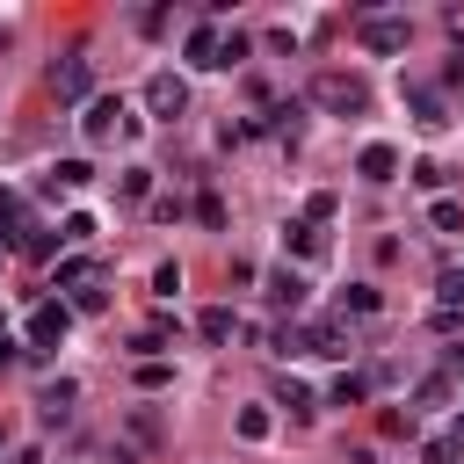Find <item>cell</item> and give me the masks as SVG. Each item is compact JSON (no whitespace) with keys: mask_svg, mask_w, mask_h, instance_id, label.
Returning a JSON list of instances; mask_svg holds the SVG:
<instances>
[{"mask_svg":"<svg viewBox=\"0 0 464 464\" xmlns=\"http://www.w3.org/2000/svg\"><path fill=\"white\" fill-rule=\"evenodd\" d=\"M428 218H435V232H457V225H464V203H450V196H442Z\"/></svg>","mask_w":464,"mask_h":464,"instance_id":"21","label":"cell"},{"mask_svg":"<svg viewBox=\"0 0 464 464\" xmlns=\"http://www.w3.org/2000/svg\"><path fill=\"white\" fill-rule=\"evenodd\" d=\"M355 174H362V181H392V174H399V152H392V145H362V152H355Z\"/></svg>","mask_w":464,"mask_h":464,"instance_id":"7","label":"cell"},{"mask_svg":"<svg viewBox=\"0 0 464 464\" xmlns=\"http://www.w3.org/2000/svg\"><path fill=\"white\" fill-rule=\"evenodd\" d=\"M362 399H370V377H355V370H348V377L334 384V406H362Z\"/></svg>","mask_w":464,"mask_h":464,"instance_id":"17","label":"cell"},{"mask_svg":"<svg viewBox=\"0 0 464 464\" xmlns=\"http://www.w3.org/2000/svg\"><path fill=\"white\" fill-rule=\"evenodd\" d=\"M72 399H80V392L58 377V384H44V399H36V406H44V420H65V413H72Z\"/></svg>","mask_w":464,"mask_h":464,"instance_id":"11","label":"cell"},{"mask_svg":"<svg viewBox=\"0 0 464 464\" xmlns=\"http://www.w3.org/2000/svg\"><path fill=\"white\" fill-rule=\"evenodd\" d=\"M65 326H72V312H65V304H36V312H29V348H58V341H65Z\"/></svg>","mask_w":464,"mask_h":464,"instance_id":"4","label":"cell"},{"mask_svg":"<svg viewBox=\"0 0 464 464\" xmlns=\"http://www.w3.org/2000/svg\"><path fill=\"white\" fill-rule=\"evenodd\" d=\"M196 334H203V341H232V312H225V304H210V312L196 319Z\"/></svg>","mask_w":464,"mask_h":464,"instance_id":"13","label":"cell"},{"mask_svg":"<svg viewBox=\"0 0 464 464\" xmlns=\"http://www.w3.org/2000/svg\"><path fill=\"white\" fill-rule=\"evenodd\" d=\"M326 218H334V196H326V188H319V196H304V225H326Z\"/></svg>","mask_w":464,"mask_h":464,"instance_id":"24","label":"cell"},{"mask_svg":"<svg viewBox=\"0 0 464 464\" xmlns=\"http://www.w3.org/2000/svg\"><path fill=\"white\" fill-rule=\"evenodd\" d=\"M276 399H283V406H290V413H297V420H312V392H304V384H297V377H290V384H283V392H276Z\"/></svg>","mask_w":464,"mask_h":464,"instance_id":"20","label":"cell"},{"mask_svg":"<svg viewBox=\"0 0 464 464\" xmlns=\"http://www.w3.org/2000/svg\"><path fill=\"white\" fill-rule=\"evenodd\" d=\"M312 334V355H348V334L341 326H304Z\"/></svg>","mask_w":464,"mask_h":464,"instance_id":"14","label":"cell"},{"mask_svg":"<svg viewBox=\"0 0 464 464\" xmlns=\"http://www.w3.org/2000/svg\"><path fill=\"white\" fill-rule=\"evenodd\" d=\"M442 362H450V370H457V377H464V341H457V348H450V355H442Z\"/></svg>","mask_w":464,"mask_h":464,"instance_id":"32","label":"cell"},{"mask_svg":"<svg viewBox=\"0 0 464 464\" xmlns=\"http://www.w3.org/2000/svg\"><path fill=\"white\" fill-rule=\"evenodd\" d=\"M341 304H348L355 319H370V312H377V290H370V283H348V290H341Z\"/></svg>","mask_w":464,"mask_h":464,"instance_id":"16","label":"cell"},{"mask_svg":"<svg viewBox=\"0 0 464 464\" xmlns=\"http://www.w3.org/2000/svg\"><path fill=\"white\" fill-rule=\"evenodd\" d=\"M87 174H94V167H87V160H58V167H51V188H80V181H87Z\"/></svg>","mask_w":464,"mask_h":464,"instance_id":"15","label":"cell"},{"mask_svg":"<svg viewBox=\"0 0 464 464\" xmlns=\"http://www.w3.org/2000/svg\"><path fill=\"white\" fill-rule=\"evenodd\" d=\"M406 109H413V116H420V123H442V102H435V94H428V87H413V94H406Z\"/></svg>","mask_w":464,"mask_h":464,"instance_id":"18","label":"cell"},{"mask_svg":"<svg viewBox=\"0 0 464 464\" xmlns=\"http://www.w3.org/2000/svg\"><path fill=\"white\" fill-rule=\"evenodd\" d=\"M72 304H80V312H102V304H109V290H102V268L80 283V297H72Z\"/></svg>","mask_w":464,"mask_h":464,"instance_id":"19","label":"cell"},{"mask_svg":"<svg viewBox=\"0 0 464 464\" xmlns=\"http://www.w3.org/2000/svg\"><path fill=\"white\" fill-rule=\"evenodd\" d=\"M442 72H450V80H464V51H450V65H442Z\"/></svg>","mask_w":464,"mask_h":464,"instance_id":"31","label":"cell"},{"mask_svg":"<svg viewBox=\"0 0 464 464\" xmlns=\"http://www.w3.org/2000/svg\"><path fill=\"white\" fill-rule=\"evenodd\" d=\"M442 399H450V377H428V384L413 392V406H442Z\"/></svg>","mask_w":464,"mask_h":464,"instance_id":"26","label":"cell"},{"mask_svg":"<svg viewBox=\"0 0 464 464\" xmlns=\"http://www.w3.org/2000/svg\"><path fill=\"white\" fill-rule=\"evenodd\" d=\"M268 304H276V312H297V304H304V276L276 268V276H268Z\"/></svg>","mask_w":464,"mask_h":464,"instance_id":"9","label":"cell"},{"mask_svg":"<svg viewBox=\"0 0 464 464\" xmlns=\"http://www.w3.org/2000/svg\"><path fill=\"white\" fill-rule=\"evenodd\" d=\"M196 218H203V225H210V232H218V225H225V203H218V196H210V188H203V196H196Z\"/></svg>","mask_w":464,"mask_h":464,"instance_id":"23","label":"cell"},{"mask_svg":"<svg viewBox=\"0 0 464 464\" xmlns=\"http://www.w3.org/2000/svg\"><path fill=\"white\" fill-rule=\"evenodd\" d=\"M145 109H152L160 123L188 116V80H181V72H152V80H145Z\"/></svg>","mask_w":464,"mask_h":464,"instance_id":"2","label":"cell"},{"mask_svg":"<svg viewBox=\"0 0 464 464\" xmlns=\"http://www.w3.org/2000/svg\"><path fill=\"white\" fill-rule=\"evenodd\" d=\"M51 94H58V102H80V94H87V58H80V51H65V58L51 65Z\"/></svg>","mask_w":464,"mask_h":464,"instance_id":"5","label":"cell"},{"mask_svg":"<svg viewBox=\"0 0 464 464\" xmlns=\"http://www.w3.org/2000/svg\"><path fill=\"white\" fill-rule=\"evenodd\" d=\"M7 362H14V341H7V334H0V370H7Z\"/></svg>","mask_w":464,"mask_h":464,"instance_id":"33","label":"cell"},{"mask_svg":"<svg viewBox=\"0 0 464 464\" xmlns=\"http://www.w3.org/2000/svg\"><path fill=\"white\" fill-rule=\"evenodd\" d=\"M188 65H218V29H188Z\"/></svg>","mask_w":464,"mask_h":464,"instance_id":"12","label":"cell"},{"mask_svg":"<svg viewBox=\"0 0 464 464\" xmlns=\"http://www.w3.org/2000/svg\"><path fill=\"white\" fill-rule=\"evenodd\" d=\"M152 290H160V297H174V290H181V268H174V261H160V276H152Z\"/></svg>","mask_w":464,"mask_h":464,"instance_id":"29","label":"cell"},{"mask_svg":"<svg viewBox=\"0 0 464 464\" xmlns=\"http://www.w3.org/2000/svg\"><path fill=\"white\" fill-rule=\"evenodd\" d=\"M145 188H152V167H123V196H130V203H138V196H145Z\"/></svg>","mask_w":464,"mask_h":464,"instance_id":"22","label":"cell"},{"mask_svg":"<svg viewBox=\"0 0 464 464\" xmlns=\"http://www.w3.org/2000/svg\"><path fill=\"white\" fill-rule=\"evenodd\" d=\"M283 246H290V254H304V261H319V254H326L319 225H283Z\"/></svg>","mask_w":464,"mask_h":464,"instance_id":"10","label":"cell"},{"mask_svg":"<svg viewBox=\"0 0 464 464\" xmlns=\"http://www.w3.org/2000/svg\"><path fill=\"white\" fill-rule=\"evenodd\" d=\"M80 130H87V145H109V138H123V130H130V109H123L116 94H102V102H87Z\"/></svg>","mask_w":464,"mask_h":464,"instance_id":"3","label":"cell"},{"mask_svg":"<svg viewBox=\"0 0 464 464\" xmlns=\"http://www.w3.org/2000/svg\"><path fill=\"white\" fill-rule=\"evenodd\" d=\"M312 102L334 109V116H362V109H370V80H355V72H319V80H312Z\"/></svg>","mask_w":464,"mask_h":464,"instance_id":"1","label":"cell"},{"mask_svg":"<svg viewBox=\"0 0 464 464\" xmlns=\"http://www.w3.org/2000/svg\"><path fill=\"white\" fill-rule=\"evenodd\" d=\"M232 58H246V36L232 29V36H218V65H232Z\"/></svg>","mask_w":464,"mask_h":464,"instance_id":"28","label":"cell"},{"mask_svg":"<svg viewBox=\"0 0 464 464\" xmlns=\"http://www.w3.org/2000/svg\"><path fill=\"white\" fill-rule=\"evenodd\" d=\"M362 44L392 58V51H406V22H392V14H362Z\"/></svg>","mask_w":464,"mask_h":464,"instance_id":"6","label":"cell"},{"mask_svg":"<svg viewBox=\"0 0 464 464\" xmlns=\"http://www.w3.org/2000/svg\"><path fill=\"white\" fill-rule=\"evenodd\" d=\"M420 464H457V442H450V435H442V442H428V457H420Z\"/></svg>","mask_w":464,"mask_h":464,"instance_id":"30","label":"cell"},{"mask_svg":"<svg viewBox=\"0 0 464 464\" xmlns=\"http://www.w3.org/2000/svg\"><path fill=\"white\" fill-rule=\"evenodd\" d=\"M239 435H246V442H261V435H268V413H261V406H246V413H239Z\"/></svg>","mask_w":464,"mask_h":464,"instance_id":"27","label":"cell"},{"mask_svg":"<svg viewBox=\"0 0 464 464\" xmlns=\"http://www.w3.org/2000/svg\"><path fill=\"white\" fill-rule=\"evenodd\" d=\"M167 377H174V370H167V362H160V355H152V362H138V384H145V392H160V384H167Z\"/></svg>","mask_w":464,"mask_h":464,"instance_id":"25","label":"cell"},{"mask_svg":"<svg viewBox=\"0 0 464 464\" xmlns=\"http://www.w3.org/2000/svg\"><path fill=\"white\" fill-rule=\"evenodd\" d=\"M29 232H36V225H29V218H22V203L0 188V246H29Z\"/></svg>","mask_w":464,"mask_h":464,"instance_id":"8","label":"cell"}]
</instances>
